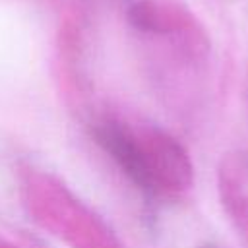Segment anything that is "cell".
I'll return each instance as SVG.
<instances>
[{"instance_id":"obj_1","label":"cell","mask_w":248,"mask_h":248,"mask_svg":"<svg viewBox=\"0 0 248 248\" xmlns=\"http://www.w3.org/2000/svg\"><path fill=\"white\" fill-rule=\"evenodd\" d=\"M95 138L147 198L176 200L192 188L194 167L188 151L159 126L108 116L97 122Z\"/></svg>"},{"instance_id":"obj_2","label":"cell","mask_w":248,"mask_h":248,"mask_svg":"<svg viewBox=\"0 0 248 248\" xmlns=\"http://www.w3.org/2000/svg\"><path fill=\"white\" fill-rule=\"evenodd\" d=\"M21 192L29 215L70 248H124L114 231L58 178L29 170Z\"/></svg>"},{"instance_id":"obj_3","label":"cell","mask_w":248,"mask_h":248,"mask_svg":"<svg viewBox=\"0 0 248 248\" xmlns=\"http://www.w3.org/2000/svg\"><path fill=\"white\" fill-rule=\"evenodd\" d=\"M128 19L140 33L172 43L188 60L200 62L209 52L205 29L180 0H136Z\"/></svg>"},{"instance_id":"obj_4","label":"cell","mask_w":248,"mask_h":248,"mask_svg":"<svg viewBox=\"0 0 248 248\" xmlns=\"http://www.w3.org/2000/svg\"><path fill=\"white\" fill-rule=\"evenodd\" d=\"M217 190L225 213L248 242V151L234 149L223 155L217 169Z\"/></svg>"},{"instance_id":"obj_5","label":"cell","mask_w":248,"mask_h":248,"mask_svg":"<svg viewBox=\"0 0 248 248\" xmlns=\"http://www.w3.org/2000/svg\"><path fill=\"white\" fill-rule=\"evenodd\" d=\"M0 248H14V246H10V244H6L4 240H0Z\"/></svg>"},{"instance_id":"obj_6","label":"cell","mask_w":248,"mask_h":248,"mask_svg":"<svg viewBox=\"0 0 248 248\" xmlns=\"http://www.w3.org/2000/svg\"><path fill=\"white\" fill-rule=\"evenodd\" d=\"M203 248H217V246H203Z\"/></svg>"}]
</instances>
